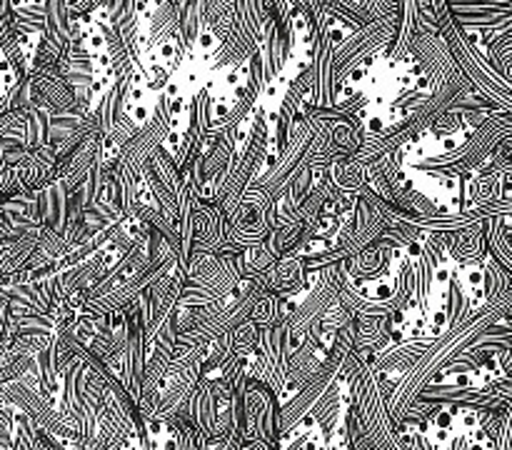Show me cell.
<instances>
[{
  "label": "cell",
  "instance_id": "1",
  "mask_svg": "<svg viewBox=\"0 0 512 450\" xmlns=\"http://www.w3.org/2000/svg\"><path fill=\"white\" fill-rule=\"evenodd\" d=\"M493 223V253L505 268H510V228L508 223H498V220H490Z\"/></svg>",
  "mask_w": 512,
  "mask_h": 450
}]
</instances>
